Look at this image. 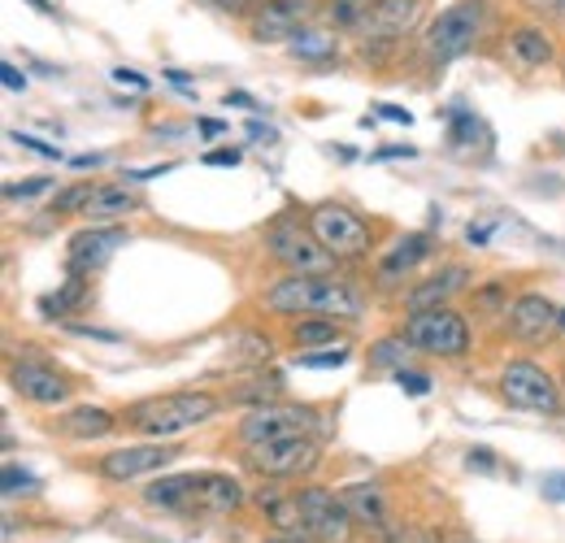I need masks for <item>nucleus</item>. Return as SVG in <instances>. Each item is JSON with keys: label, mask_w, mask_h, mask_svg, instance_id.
Instances as JSON below:
<instances>
[{"label": "nucleus", "mask_w": 565, "mask_h": 543, "mask_svg": "<svg viewBox=\"0 0 565 543\" xmlns=\"http://www.w3.org/2000/svg\"><path fill=\"white\" fill-rule=\"evenodd\" d=\"M266 309L282 318H331V322H356L365 313L361 296L349 283L327 274H287L266 291Z\"/></svg>", "instance_id": "obj_1"}, {"label": "nucleus", "mask_w": 565, "mask_h": 543, "mask_svg": "<svg viewBox=\"0 0 565 543\" xmlns=\"http://www.w3.org/2000/svg\"><path fill=\"white\" fill-rule=\"evenodd\" d=\"M217 396L213 392H170V396H148L140 405L127 408V426L152 435V439H170V435H183L201 422H210L217 413Z\"/></svg>", "instance_id": "obj_2"}, {"label": "nucleus", "mask_w": 565, "mask_h": 543, "mask_svg": "<svg viewBox=\"0 0 565 543\" xmlns=\"http://www.w3.org/2000/svg\"><path fill=\"white\" fill-rule=\"evenodd\" d=\"M483 31V4L479 0H461V4H448L430 26H426V53L430 62H457L475 49Z\"/></svg>", "instance_id": "obj_3"}, {"label": "nucleus", "mask_w": 565, "mask_h": 543, "mask_svg": "<svg viewBox=\"0 0 565 543\" xmlns=\"http://www.w3.org/2000/svg\"><path fill=\"white\" fill-rule=\"evenodd\" d=\"M322 453L313 444V435H296V439H266V444H248L244 448V466L262 478H305L318 470Z\"/></svg>", "instance_id": "obj_4"}, {"label": "nucleus", "mask_w": 565, "mask_h": 543, "mask_svg": "<svg viewBox=\"0 0 565 543\" xmlns=\"http://www.w3.org/2000/svg\"><path fill=\"white\" fill-rule=\"evenodd\" d=\"M309 231L318 235V244L335 262H356L374 244L370 239V226L356 217L353 209H344V204H318V209H309Z\"/></svg>", "instance_id": "obj_5"}, {"label": "nucleus", "mask_w": 565, "mask_h": 543, "mask_svg": "<svg viewBox=\"0 0 565 543\" xmlns=\"http://www.w3.org/2000/svg\"><path fill=\"white\" fill-rule=\"evenodd\" d=\"M405 340L414 343V352H426V356H466L470 352V327H466L461 313L439 305V309H423L405 322Z\"/></svg>", "instance_id": "obj_6"}, {"label": "nucleus", "mask_w": 565, "mask_h": 543, "mask_svg": "<svg viewBox=\"0 0 565 543\" xmlns=\"http://www.w3.org/2000/svg\"><path fill=\"white\" fill-rule=\"evenodd\" d=\"M322 426V417H318V408L309 405H257L248 408V417L239 422V439H244V448L248 444H266V439H296V435H313Z\"/></svg>", "instance_id": "obj_7"}, {"label": "nucleus", "mask_w": 565, "mask_h": 543, "mask_svg": "<svg viewBox=\"0 0 565 543\" xmlns=\"http://www.w3.org/2000/svg\"><path fill=\"white\" fill-rule=\"evenodd\" d=\"M266 253L287 266L291 274H331L335 270V257L318 244L313 231H300V222H275L266 231Z\"/></svg>", "instance_id": "obj_8"}, {"label": "nucleus", "mask_w": 565, "mask_h": 543, "mask_svg": "<svg viewBox=\"0 0 565 543\" xmlns=\"http://www.w3.org/2000/svg\"><path fill=\"white\" fill-rule=\"evenodd\" d=\"M500 396L513 408H526V413H557L562 408L553 374L540 370L535 361H509L500 374Z\"/></svg>", "instance_id": "obj_9"}, {"label": "nucleus", "mask_w": 565, "mask_h": 543, "mask_svg": "<svg viewBox=\"0 0 565 543\" xmlns=\"http://www.w3.org/2000/svg\"><path fill=\"white\" fill-rule=\"evenodd\" d=\"M300 509H305V535L313 543H353V518L340 500V491L327 487H300Z\"/></svg>", "instance_id": "obj_10"}, {"label": "nucleus", "mask_w": 565, "mask_h": 543, "mask_svg": "<svg viewBox=\"0 0 565 543\" xmlns=\"http://www.w3.org/2000/svg\"><path fill=\"white\" fill-rule=\"evenodd\" d=\"M340 500H344L349 518H353L356 526H365L374 540L392 543L401 535V526L392 518V504H387L379 482H349V487H340Z\"/></svg>", "instance_id": "obj_11"}, {"label": "nucleus", "mask_w": 565, "mask_h": 543, "mask_svg": "<svg viewBox=\"0 0 565 543\" xmlns=\"http://www.w3.org/2000/svg\"><path fill=\"white\" fill-rule=\"evenodd\" d=\"M183 448L157 439V444H136V448H118V453H105L100 457V475L109 482H131V478H143L152 470H166Z\"/></svg>", "instance_id": "obj_12"}, {"label": "nucleus", "mask_w": 565, "mask_h": 543, "mask_svg": "<svg viewBox=\"0 0 565 543\" xmlns=\"http://www.w3.org/2000/svg\"><path fill=\"white\" fill-rule=\"evenodd\" d=\"M122 244H127V231H122V226H96V222H92L87 231L71 235V248H66V266H71V274L105 270Z\"/></svg>", "instance_id": "obj_13"}, {"label": "nucleus", "mask_w": 565, "mask_h": 543, "mask_svg": "<svg viewBox=\"0 0 565 543\" xmlns=\"http://www.w3.org/2000/svg\"><path fill=\"white\" fill-rule=\"evenodd\" d=\"M318 13L313 0H266L262 9H253V40L262 44H279V40H296L300 26Z\"/></svg>", "instance_id": "obj_14"}, {"label": "nucleus", "mask_w": 565, "mask_h": 543, "mask_svg": "<svg viewBox=\"0 0 565 543\" xmlns=\"http://www.w3.org/2000/svg\"><path fill=\"white\" fill-rule=\"evenodd\" d=\"M9 383H13V392L22 396V401H31V405H66L71 401V383L53 370V365H44V361H13L9 365Z\"/></svg>", "instance_id": "obj_15"}, {"label": "nucleus", "mask_w": 565, "mask_h": 543, "mask_svg": "<svg viewBox=\"0 0 565 543\" xmlns=\"http://www.w3.org/2000/svg\"><path fill=\"white\" fill-rule=\"evenodd\" d=\"M553 327H562V309L548 300V296H540V291H526V296H518L513 300V309H509V331L518 336V340H544V336H553Z\"/></svg>", "instance_id": "obj_16"}, {"label": "nucleus", "mask_w": 565, "mask_h": 543, "mask_svg": "<svg viewBox=\"0 0 565 543\" xmlns=\"http://www.w3.org/2000/svg\"><path fill=\"white\" fill-rule=\"evenodd\" d=\"M418 13H423V0H379V9H374V18L365 22V49L370 44H392V40H401L405 31H414V22H418Z\"/></svg>", "instance_id": "obj_17"}, {"label": "nucleus", "mask_w": 565, "mask_h": 543, "mask_svg": "<svg viewBox=\"0 0 565 543\" xmlns=\"http://www.w3.org/2000/svg\"><path fill=\"white\" fill-rule=\"evenodd\" d=\"M244 504V487L226 475H201L196 478V491H192V509L188 513H205V518H222V513H235Z\"/></svg>", "instance_id": "obj_18"}, {"label": "nucleus", "mask_w": 565, "mask_h": 543, "mask_svg": "<svg viewBox=\"0 0 565 543\" xmlns=\"http://www.w3.org/2000/svg\"><path fill=\"white\" fill-rule=\"evenodd\" d=\"M504 57L513 70H544L553 62V40L544 35V26H513L504 40Z\"/></svg>", "instance_id": "obj_19"}, {"label": "nucleus", "mask_w": 565, "mask_h": 543, "mask_svg": "<svg viewBox=\"0 0 565 543\" xmlns=\"http://www.w3.org/2000/svg\"><path fill=\"white\" fill-rule=\"evenodd\" d=\"M136 209H140V201H136V192H127V183H96L87 204H83V217L96 222V226H105V222L127 217Z\"/></svg>", "instance_id": "obj_20"}, {"label": "nucleus", "mask_w": 565, "mask_h": 543, "mask_svg": "<svg viewBox=\"0 0 565 543\" xmlns=\"http://www.w3.org/2000/svg\"><path fill=\"white\" fill-rule=\"evenodd\" d=\"M466 278H470L466 266H448V270H439L435 278H426L423 287H414V291L405 296L409 313H423V309H439V305H448V300L466 287Z\"/></svg>", "instance_id": "obj_21"}, {"label": "nucleus", "mask_w": 565, "mask_h": 543, "mask_svg": "<svg viewBox=\"0 0 565 543\" xmlns=\"http://www.w3.org/2000/svg\"><path fill=\"white\" fill-rule=\"evenodd\" d=\"M257 504L266 509V518L275 522L279 535H305V509H300V491H262ZM309 540V535H305Z\"/></svg>", "instance_id": "obj_22"}, {"label": "nucleus", "mask_w": 565, "mask_h": 543, "mask_svg": "<svg viewBox=\"0 0 565 543\" xmlns=\"http://www.w3.org/2000/svg\"><path fill=\"white\" fill-rule=\"evenodd\" d=\"M196 478L201 475H170V478H157L148 491H143V500L152 504V509H170V513H188L192 509V491H196Z\"/></svg>", "instance_id": "obj_23"}, {"label": "nucleus", "mask_w": 565, "mask_h": 543, "mask_svg": "<svg viewBox=\"0 0 565 543\" xmlns=\"http://www.w3.org/2000/svg\"><path fill=\"white\" fill-rule=\"evenodd\" d=\"M426 253H430V235H405V239L379 262V283H396V278H405V274L423 262Z\"/></svg>", "instance_id": "obj_24"}, {"label": "nucleus", "mask_w": 565, "mask_h": 543, "mask_svg": "<svg viewBox=\"0 0 565 543\" xmlns=\"http://www.w3.org/2000/svg\"><path fill=\"white\" fill-rule=\"evenodd\" d=\"M114 413L109 408H100V405H83V408H74V413H66V435H74V439H105L109 430H114Z\"/></svg>", "instance_id": "obj_25"}, {"label": "nucleus", "mask_w": 565, "mask_h": 543, "mask_svg": "<svg viewBox=\"0 0 565 543\" xmlns=\"http://www.w3.org/2000/svg\"><path fill=\"white\" fill-rule=\"evenodd\" d=\"M374 9H379V0H331L327 4V18L340 31H365V22L374 18Z\"/></svg>", "instance_id": "obj_26"}, {"label": "nucleus", "mask_w": 565, "mask_h": 543, "mask_svg": "<svg viewBox=\"0 0 565 543\" xmlns=\"http://www.w3.org/2000/svg\"><path fill=\"white\" fill-rule=\"evenodd\" d=\"M83 296H87V278H83V274H71V278L62 283V291H53V296L40 300V313H44V318H66L71 309L83 305Z\"/></svg>", "instance_id": "obj_27"}, {"label": "nucleus", "mask_w": 565, "mask_h": 543, "mask_svg": "<svg viewBox=\"0 0 565 543\" xmlns=\"http://www.w3.org/2000/svg\"><path fill=\"white\" fill-rule=\"evenodd\" d=\"M287 44H291V53L305 57V62H331V57L340 53V40H335L331 31H300V35L287 40Z\"/></svg>", "instance_id": "obj_28"}, {"label": "nucleus", "mask_w": 565, "mask_h": 543, "mask_svg": "<svg viewBox=\"0 0 565 543\" xmlns=\"http://www.w3.org/2000/svg\"><path fill=\"white\" fill-rule=\"evenodd\" d=\"M231 401L235 405H275V401H282V379L279 374H257L253 383H244V387H235L231 392Z\"/></svg>", "instance_id": "obj_29"}, {"label": "nucleus", "mask_w": 565, "mask_h": 543, "mask_svg": "<svg viewBox=\"0 0 565 543\" xmlns=\"http://www.w3.org/2000/svg\"><path fill=\"white\" fill-rule=\"evenodd\" d=\"M291 340L300 343V348H313V343L335 348V340H340V322H331V318H300L296 331H291Z\"/></svg>", "instance_id": "obj_30"}, {"label": "nucleus", "mask_w": 565, "mask_h": 543, "mask_svg": "<svg viewBox=\"0 0 565 543\" xmlns=\"http://www.w3.org/2000/svg\"><path fill=\"white\" fill-rule=\"evenodd\" d=\"M483 127H479V118L475 114H466V109H452V148H466V143H475V136H479Z\"/></svg>", "instance_id": "obj_31"}, {"label": "nucleus", "mask_w": 565, "mask_h": 543, "mask_svg": "<svg viewBox=\"0 0 565 543\" xmlns=\"http://www.w3.org/2000/svg\"><path fill=\"white\" fill-rule=\"evenodd\" d=\"M92 188H96V183H74V188H66V192H57L53 213H57V217H62V213H83V204H87V196H92Z\"/></svg>", "instance_id": "obj_32"}, {"label": "nucleus", "mask_w": 565, "mask_h": 543, "mask_svg": "<svg viewBox=\"0 0 565 543\" xmlns=\"http://www.w3.org/2000/svg\"><path fill=\"white\" fill-rule=\"evenodd\" d=\"M409 348H414V343L405 340V336H401V340H383V343H374V361H379V365H405Z\"/></svg>", "instance_id": "obj_33"}, {"label": "nucleus", "mask_w": 565, "mask_h": 543, "mask_svg": "<svg viewBox=\"0 0 565 543\" xmlns=\"http://www.w3.org/2000/svg\"><path fill=\"white\" fill-rule=\"evenodd\" d=\"M300 365H309V370H331V365H344L349 361V348H331V352H305V356H296Z\"/></svg>", "instance_id": "obj_34"}, {"label": "nucleus", "mask_w": 565, "mask_h": 543, "mask_svg": "<svg viewBox=\"0 0 565 543\" xmlns=\"http://www.w3.org/2000/svg\"><path fill=\"white\" fill-rule=\"evenodd\" d=\"M53 188V179H31V183H9L4 188V201H31V196H40V192H49Z\"/></svg>", "instance_id": "obj_35"}, {"label": "nucleus", "mask_w": 565, "mask_h": 543, "mask_svg": "<svg viewBox=\"0 0 565 543\" xmlns=\"http://www.w3.org/2000/svg\"><path fill=\"white\" fill-rule=\"evenodd\" d=\"M396 383H401V392H409V396H426L430 392V379L426 374H418V370H396Z\"/></svg>", "instance_id": "obj_36"}, {"label": "nucleus", "mask_w": 565, "mask_h": 543, "mask_svg": "<svg viewBox=\"0 0 565 543\" xmlns=\"http://www.w3.org/2000/svg\"><path fill=\"white\" fill-rule=\"evenodd\" d=\"M18 491H35V478L18 466H4V496H18Z\"/></svg>", "instance_id": "obj_37"}, {"label": "nucleus", "mask_w": 565, "mask_h": 543, "mask_svg": "<svg viewBox=\"0 0 565 543\" xmlns=\"http://www.w3.org/2000/svg\"><path fill=\"white\" fill-rule=\"evenodd\" d=\"M531 13L548 18V22H565V0H522Z\"/></svg>", "instance_id": "obj_38"}, {"label": "nucleus", "mask_w": 565, "mask_h": 543, "mask_svg": "<svg viewBox=\"0 0 565 543\" xmlns=\"http://www.w3.org/2000/svg\"><path fill=\"white\" fill-rule=\"evenodd\" d=\"M22 148H31V152H40V157H49V161H62V148H53V143H44V139L35 136H13Z\"/></svg>", "instance_id": "obj_39"}, {"label": "nucleus", "mask_w": 565, "mask_h": 543, "mask_svg": "<svg viewBox=\"0 0 565 543\" xmlns=\"http://www.w3.org/2000/svg\"><path fill=\"white\" fill-rule=\"evenodd\" d=\"M0 83H4L9 92H22V87H26V74H18V66L4 62V66H0Z\"/></svg>", "instance_id": "obj_40"}, {"label": "nucleus", "mask_w": 565, "mask_h": 543, "mask_svg": "<svg viewBox=\"0 0 565 543\" xmlns=\"http://www.w3.org/2000/svg\"><path fill=\"white\" fill-rule=\"evenodd\" d=\"M235 161H239L235 148H213V152H205V166H235Z\"/></svg>", "instance_id": "obj_41"}, {"label": "nucleus", "mask_w": 565, "mask_h": 543, "mask_svg": "<svg viewBox=\"0 0 565 543\" xmlns=\"http://www.w3.org/2000/svg\"><path fill=\"white\" fill-rule=\"evenodd\" d=\"M379 118H387V123H405V127L414 123V118H409L405 109H396V105H379Z\"/></svg>", "instance_id": "obj_42"}, {"label": "nucleus", "mask_w": 565, "mask_h": 543, "mask_svg": "<svg viewBox=\"0 0 565 543\" xmlns=\"http://www.w3.org/2000/svg\"><path fill=\"white\" fill-rule=\"evenodd\" d=\"M114 78H118V83H127V87H148V78H143V74H136V70H114Z\"/></svg>", "instance_id": "obj_43"}, {"label": "nucleus", "mask_w": 565, "mask_h": 543, "mask_svg": "<svg viewBox=\"0 0 565 543\" xmlns=\"http://www.w3.org/2000/svg\"><path fill=\"white\" fill-rule=\"evenodd\" d=\"M475 466H479V470H492V466H495L492 448H475V453H470V470H475Z\"/></svg>", "instance_id": "obj_44"}, {"label": "nucleus", "mask_w": 565, "mask_h": 543, "mask_svg": "<svg viewBox=\"0 0 565 543\" xmlns=\"http://www.w3.org/2000/svg\"><path fill=\"white\" fill-rule=\"evenodd\" d=\"M226 105H239V109H248V114H253V109H262V105H257L248 92H231V96H226Z\"/></svg>", "instance_id": "obj_45"}, {"label": "nucleus", "mask_w": 565, "mask_h": 543, "mask_svg": "<svg viewBox=\"0 0 565 543\" xmlns=\"http://www.w3.org/2000/svg\"><path fill=\"white\" fill-rule=\"evenodd\" d=\"M544 491L553 496V500H565V475H553L548 482H544Z\"/></svg>", "instance_id": "obj_46"}, {"label": "nucleus", "mask_w": 565, "mask_h": 543, "mask_svg": "<svg viewBox=\"0 0 565 543\" xmlns=\"http://www.w3.org/2000/svg\"><path fill=\"white\" fill-rule=\"evenodd\" d=\"M488 231H492V226H470V231H466V239H470V244H483V239H488Z\"/></svg>", "instance_id": "obj_47"}, {"label": "nucleus", "mask_w": 565, "mask_h": 543, "mask_svg": "<svg viewBox=\"0 0 565 543\" xmlns=\"http://www.w3.org/2000/svg\"><path fill=\"white\" fill-rule=\"evenodd\" d=\"M213 9H231V13H235V9H244V4H248V0H210Z\"/></svg>", "instance_id": "obj_48"}, {"label": "nucleus", "mask_w": 565, "mask_h": 543, "mask_svg": "<svg viewBox=\"0 0 565 543\" xmlns=\"http://www.w3.org/2000/svg\"><path fill=\"white\" fill-rule=\"evenodd\" d=\"M201 136H222V123H213V118H205V123H201Z\"/></svg>", "instance_id": "obj_49"}, {"label": "nucleus", "mask_w": 565, "mask_h": 543, "mask_svg": "<svg viewBox=\"0 0 565 543\" xmlns=\"http://www.w3.org/2000/svg\"><path fill=\"white\" fill-rule=\"evenodd\" d=\"M266 543H309L305 535H270Z\"/></svg>", "instance_id": "obj_50"}, {"label": "nucleus", "mask_w": 565, "mask_h": 543, "mask_svg": "<svg viewBox=\"0 0 565 543\" xmlns=\"http://www.w3.org/2000/svg\"><path fill=\"white\" fill-rule=\"evenodd\" d=\"M31 4H35V9H44V13H49V0H31Z\"/></svg>", "instance_id": "obj_51"}, {"label": "nucleus", "mask_w": 565, "mask_h": 543, "mask_svg": "<svg viewBox=\"0 0 565 543\" xmlns=\"http://www.w3.org/2000/svg\"><path fill=\"white\" fill-rule=\"evenodd\" d=\"M562 327H565V309H562Z\"/></svg>", "instance_id": "obj_52"}]
</instances>
